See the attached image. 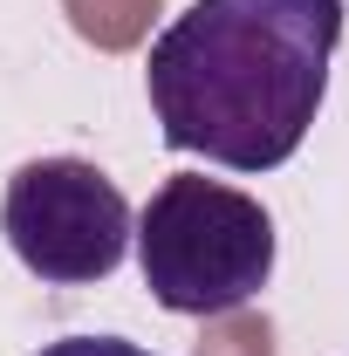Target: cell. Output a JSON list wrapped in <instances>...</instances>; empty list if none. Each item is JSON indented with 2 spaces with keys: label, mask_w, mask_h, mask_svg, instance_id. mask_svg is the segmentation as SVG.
<instances>
[{
  "label": "cell",
  "mask_w": 349,
  "mask_h": 356,
  "mask_svg": "<svg viewBox=\"0 0 349 356\" xmlns=\"http://www.w3.org/2000/svg\"><path fill=\"white\" fill-rule=\"evenodd\" d=\"M343 42V0H192L151 42V110L172 151L274 172L302 151Z\"/></svg>",
  "instance_id": "obj_1"
},
{
  "label": "cell",
  "mask_w": 349,
  "mask_h": 356,
  "mask_svg": "<svg viewBox=\"0 0 349 356\" xmlns=\"http://www.w3.org/2000/svg\"><path fill=\"white\" fill-rule=\"evenodd\" d=\"M158 7H165V0H62L69 28H76L89 48H103V55H124V48H137L144 35H151Z\"/></svg>",
  "instance_id": "obj_4"
},
{
  "label": "cell",
  "mask_w": 349,
  "mask_h": 356,
  "mask_svg": "<svg viewBox=\"0 0 349 356\" xmlns=\"http://www.w3.org/2000/svg\"><path fill=\"white\" fill-rule=\"evenodd\" d=\"M137 267L158 309L233 315L274 274V220L219 178H165L137 220Z\"/></svg>",
  "instance_id": "obj_2"
},
{
  "label": "cell",
  "mask_w": 349,
  "mask_h": 356,
  "mask_svg": "<svg viewBox=\"0 0 349 356\" xmlns=\"http://www.w3.org/2000/svg\"><path fill=\"white\" fill-rule=\"evenodd\" d=\"M192 356H274V322L254 309H233L206 322V336L192 343Z\"/></svg>",
  "instance_id": "obj_5"
},
{
  "label": "cell",
  "mask_w": 349,
  "mask_h": 356,
  "mask_svg": "<svg viewBox=\"0 0 349 356\" xmlns=\"http://www.w3.org/2000/svg\"><path fill=\"white\" fill-rule=\"evenodd\" d=\"M42 356H158V350L124 343V336H62V343H48Z\"/></svg>",
  "instance_id": "obj_6"
},
{
  "label": "cell",
  "mask_w": 349,
  "mask_h": 356,
  "mask_svg": "<svg viewBox=\"0 0 349 356\" xmlns=\"http://www.w3.org/2000/svg\"><path fill=\"white\" fill-rule=\"evenodd\" d=\"M0 233L14 261L48 288L110 281L131 247V206L89 158H35L7 178Z\"/></svg>",
  "instance_id": "obj_3"
}]
</instances>
